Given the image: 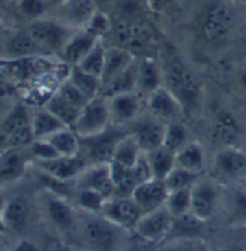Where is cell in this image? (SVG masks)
<instances>
[{
  "mask_svg": "<svg viewBox=\"0 0 246 251\" xmlns=\"http://www.w3.org/2000/svg\"><path fill=\"white\" fill-rule=\"evenodd\" d=\"M39 45L29 33H18L10 39L6 44V50L10 55L17 58H28L35 54Z\"/></svg>",
  "mask_w": 246,
  "mask_h": 251,
  "instance_id": "32",
  "label": "cell"
},
{
  "mask_svg": "<svg viewBox=\"0 0 246 251\" xmlns=\"http://www.w3.org/2000/svg\"><path fill=\"white\" fill-rule=\"evenodd\" d=\"M4 206V201H3V196H1V194H0V209H3Z\"/></svg>",
  "mask_w": 246,
  "mask_h": 251,
  "instance_id": "55",
  "label": "cell"
},
{
  "mask_svg": "<svg viewBox=\"0 0 246 251\" xmlns=\"http://www.w3.org/2000/svg\"><path fill=\"white\" fill-rule=\"evenodd\" d=\"M68 127L49 110H38L31 116V129L35 139H47L51 134Z\"/></svg>",
  "mask_w": 246,
  "mask_h": 251,
  "instance_id": "24",
  "label": "cell"
},
{
  "mask_svg": "<svg viewBox=\"0 0 246 251\" xmlns=\"http://www.w3.org/2000/svg\"><path fill=\"white\" fill-rule=\"evenodd\" d=\"M30 152L38 160H50L60 156L55 148L47 139H35L30 145Z\"/></svg>",
  "mask_w": 246,
  "mask_h": 251,
  "instance_id": "43",
  "label": "cell"
},
{
  "mask_svg": "<svg viewBox=\"0 0 246 251\" xmlns=\"http://www.w3.org/2000/svg\"><path fill=\"white\" fill-rule=\"evenodd\" d=\"M3 216L6 226L14 230H22L26 225V221L29 219V209L28 202L22 198H14L3 206Z\"/></svg>",
  "mask_w": 246,
  "mask_h": 251,
  "instance_id": "20",
  "label": "cell"
},
{
  "mask_svg": "<svg viewBox=\"0 0 246 251\" xmlns=\"http://www.w3.org/2000/svg\"><path fill=\"white\" fill-rule=\"evenodd\" d=\"M205 19L230 29L234 23V14L227 4L222 3V1H216L209 6Z\"/></svg>",
  "mask_w": 246,
  "mask_h": 251,
  "instance_id": "38",
  "label": "cell"
},
{
  "mask_svg": "<svg viewBox=\"0 0 246 251\" xmlns=\"http://www.w3.org/2000/svg\"><path fill=\"white\" fill-rule=\"evenodd\" d=\"M28 161L24 149H5L0 154V185L14 181L23 175Z\"/></svg>",
  "mask_w": 246,
  "mask_h": 251,
  "instance_id": "15",
  "label": "cell"
},
{
  "mask_svg": "<svg viewBox=\"0 0 246 251\" xmlns=\"http://www.w3.org/2000/svg\"><path fill=\"white\" fill-rule=\"evenodd\" d=\"M165 127L158 120H143L134 125L130 134L140 151L148 154L163 147Z\"/></svg>",
  "mask_w": 246,
  "mask_h": 251,
  "instance_id": "10",
  "label": "cell"
},
{
  "mask_svg": "<svg viewBox=\"0 0 246 251\" xmlns=\"http://www.w3.org/2000/svg\"><path fill=\"white\" fill-rule=\"evenodd\" d=\"M230 210L232 218L246 224V191L236 189L230 198Z\"/></svg>",
  "mask_w": 246,
  "mask_h": 251,
  "instance_id": "42",
  "label": "cell"
},
{
  "mask_svg": "<svg viewBox=\"0 0 246 251\" xmlns=\"http://www.w3.org/2000/svg\"><path fill=\"white\" fill-rule=\"evenodd\" d=\"M141 151L139 149L138 144L135 143L134 138L131 136V134L124 138L122 140V143L118 145L115 150V154L113 157V163L119 164V165L124 166L126 169H130L133 166H135V164L138 163L139 157H140ZM110 161V163H111Z\"/></svg>",
  "mask_w": 246,
  "mask_h": 251,
  "instance_id": "28",
  "label": "cell"
},
{
  "mask_svg": "<svg viewBox=\"0 0 246 251\" xmlns=\"http://www.w3.org/2000/svg\"><path fill=\"white\" fill-rule=\"evenodd\" d=\"M213 139L220 145L232 147L240 135V126L234 116L227 111L222 110L215 116L213 125Z\"/></svg>",
  "mask_w": 246,
  "mask_h": 251,
  "instance_id": "16",
  "label": "cell"
},
{
  "mask_svg": "<svg viewBox=\"0 0 246 251\" xmlns=\"http://www.w3.org/2000/svg\"><path fill=\"white\" fill-rule=\"evenodd\" d=\"M148 106L156 119L172 122L181 113V104L165 86L155 89L148 98Z\"/></svg>",
  "mask_w": 246,
  "mask_h": 251,
  "instance_id": "11",
  "label": "cell"
},
{
  "mask_svg": "<svg viewBox=\"0 0 246 251\" xmlns=\"http://www.w3.org/2000/svg\"><path fill=\"white\" fill-rule=\"evenodd\" d=\"M165 206L168 207L172 215L180 216L190 213L191 207V188L180 189V190L169 191Z\"/></svg>",
  "mask_w": 246,
  "mask_h": 251,
  "instance_id": "35",
  "label": "cell"
},
{
  "mask_svg": "<svg viewBox=\"0 0 246 251\" xmlns=\"http://www.w3.org/2000/svg\"><path fill=\"white\" fill-rule=\"evenodd\" d=\"M20 10L29 18H38L45 11V0H22Z\"/></svg>",
  "mask_w": 246,
  "mask_h": 251,
  "instance_id": "45",
  "label": "cell"
},
{
  "mask_svg": "<svg viewBox=\"0 0 246 251\" xmlns=\"http://www.w3.org/2000/svg\"><path fill=\"white\" fill-rule=\"evenodd\" d=\"M186 139H188V131H186L185 126L172 122L166 125L165 127L163 147L172 150V152H176L184 145H186Z\"/></svg>",
  "mask_w": 246,
  "mask_h": 251,
  "instance_id": "37",
  "label": "cell"
},
{
  "mask_svg": "<svg viewBox=\"0 0 246 251\" xmlns=\"http://www.w3.org/2000/svg\"><path fill=\"white\" fill-rule=\"evenodd\" d=\"M108 105L110 116L119 122H127L136 116L139 110V100L133 93H124L109 98Z\"/></svg>",
  "mask_w": 246,
  "mask_h": 251,
  "instance_id": "18",
  "label": "cell"
},
{
  "mask_svg": "<svg viewBox=\"0 0 246 251\" xmlns=\"http://www.w3.org/2000/svg\"><path fill=\"white\" fill-rule=\"evenodd\" d=\"M29 125H31V118L28 113V109L25 108L24 105L18 104L4 118L3 123L0 125V133L9 135L15 130L29 126Z\"/></svg>",
  "mask_w": 246,
  "mask_h": 251,
  "instance_id": "31",
  "label": "cell"
},
{
  "mask_svg": "<svg viewBox=\"0 0 246 251\" xmlns=\"http://www.w3.org/2000/svg\"><path fill=\"white\" fill-rule=\"evenodd\" d=\"M138 88V67L131 64L126 70L119 74L113 81L102 88V98L109 99L118 94L133 93L134 89Z\"/></svg>",
  "mask_w": 246,
  "mask_h": 251,
  "instance_id": "21",
  "label": "cell"
},
{
  "mask_svg": "<svg viewBox=\"0 0 246 251\" xmlns=\"http://www.w3.org/2000/svg\"><path fill=\"white\" fill-rule=\"evenodd\" d=\"M109 29V20L105 15L102 14H95L93 15L92 19L89 20L88 30L89 33H92L93 35L98 36L100 34H104Z\"/></svg>",
  "mask_w": 246,
  "mask_h": 251,
  "instance_id": "46",
  "label": "cell"
},
{
  "mask_svg": "<svg viewBox=\"0 0 246 251\" xmlns=\"http://www.w3.org/2000/svg\"><path fill=\"white\" fill-rule=\"evenodd\" d=\"M105 196L97 193L94 190H88V189H79L76 201L80 205L81 209L88 210V211H99L102 210V206L106 201Z\"/></svg>",
  "mask_w": 246,
  "mask_h": 251,
  "instance_id": "40",
  "label": "cell"
},
{
  "mask_svg": "<svg viewBox=\"0 0 246 251\" xmlns=\"http://www.w3.org/2000/svg\"><path fill=\"white\" fill-rule=\"evenodd\" d=\"M101 211L104 218L123 229H134L139 219L143 216L140 207L131 196H115L114 199L109 198Z\"/></svg>",
  "mask_w": 246,
  "mask_h": 251,
  "instance_id": "6",
  "label": "cell"
},
{
  "mask_svg": "<svg viewBox=\"0 0 246 251\" xmlns=\"http://www.w3.org/2000/svg\"><path fill=\"white\" fill-rule=\"evenodd\" d=\"M45 109L54 114L64 125H67L68 127H72V129L76 123V119L81 110L80 108H76L65 99H63L58 93L48 100Z\"/></svg>",
  "mask_w": 246,
  "mask_h": 251,
  "instance_id": "25",
  "label": "cell"
},
{
  "mask_svg": "<svg viewBox=\"0 0 246 251\" xmlns=\"http://www.w3.org/2000/svg\"><path fill=\"white\" fill-rule=\"evenodd\" d=\"M160 70L152 60H143L138 67V88L150 93L160 88Z\"/></svg>",
  "mask_w": 246,
  "mask_h": 251,
  "instance_id": "29",
  "label": "cell"
},
{
  "mask_svg": "<svg viewBox=\"0 0 246 251\" xmlns=\"http://www.w3.org/2000/svg\"><path fill=\"white\" fill-rule=\"evenodd\" d=\"M6 149L5 145V135L3 133H0V154Z\"/></svg>",
  "mask_w": 246,
  "mask_h": 251,
  "instance_id": "51",
  "label": "cell"
},
{
  "mask_svg": "<svg viewBox=\"0 0 246 251\" xmlns=\"http://www.w3.org/2000/svg\"><path fill=\"white\" fill-rule=\"evenodd\" d=\"M215 166L221 175L239 177L246 175V155L232 148L221 150L215 157Z\"/></svg>",
  "mask_w": 246,
  "mask_h": 251,
  "instance_id": "17",
  "label": "cell"
},
{
  "mask_svg": "<svg viewBox=\"0 0 246 251\" xmlns=\"http://www.w3.org/2000/svg\"><path fill=\"white\" fill-rule=\"evenodd\" d=\"M130 251H150V249L147 245H136L130 249Z\"/></svg>",
  "mask_w": 246,
  "mask_h": 251,
  "instance_id": "52",
  "label": "cell"
},
{
  "mask_svg": "<svg viewBox=\"0 0 246 251\" xmlns=\"http://www.w3.org/2000/svg\"><path fill=\"white\" fill-rule=\"evenodd\" d=\"M148 161H149L150 170H151L152 177L159 180H164L170 171L176 166L175 164V152L172 150L161 147L147 154Z\"/></svg>",
  "mask_w": 246,
  "mask_h": 251,
  "instance_id": "22",
  "label": "cell"
},
{
  "mask_svg": "<svg viewBox=\"0 0 246 251\" xmlns=\"http://www.w3.org/2000/svg\"><path fill=\"white\" fill-rule=\"evenodd\" d=\"M15 93L14 88L11 86L10 83L8 81L3 80V79H0V99L1 98H6V97H10Z\"/></svg>",
  "mask_w": 246,
  "mask_h": 251,
  "instance_id": "47",
  "label": "cell"
},
{
  "mask_svg": "<svg viewBox=\"0 0 246 251\" xmlns=\"http://www.w3.org/2000/svg\"><path fill=\"white\" fill-rule=\"evenodd\" d=\"M216 190L208 182L197 181L191 186L190 213L202 221L211 218L215 209Z\"/></svg>",
  "mask_w": 246,
  "mask_h": 251,
  "instance_id": "13",
  "label": "cell"
},
{
  "mask_svg": "<svg viewBox=\"0 0 246 251\" xmlns=\"http://www.w3.org/2000/svg\"><path fill=\"white\" fill-rule=\"evenodd\" d=\"M34 140H35V136H34L31 125L18 129L9 135H5L6 149H25L30 147Z\"/></svg>",
  "mask_w": 246,
  "mask_h": 251,
  "instance_id": "39",
  "label": "cell"
},
{
  "mask_svg": "<svg viewBox=\"0 0 246 251\" xmlns=\"http://www.w3.org/2000/svg\"><path fill=\"white\" fill-rule=\"evenodd\" d=\"M79 176L77 188L94 190L105 196L106 199L114 195V182L111 179L109 164H94L90 168H85Z\"/></svg>",
  "mask_w": 246,
  "mask_h": 251,
  "instance_id": "9",
  "label": "cell"
},
{
  "mask_svg": "<svg viewBox=\"0 0 246 251\" xmlns=\"http://www.w3.org/2000/svg\"><path fill=\"white\" fill-rule=\"evenodd\" d=\"M239 1H241V3H244V4H246V0H239Z\"/></svg>",
  "mask_w": 246,
  "mask_h": 251,
  "instance_id": "57",
  "label": "cell"
},
{
  "mask_svg": "<svg viewBox=\"0 0 246 251\" xmlns=\"http://www.w3.org/2000/svg\"><path fill=\"white\" fill-rule=\"evenodd\" d=\"M202 225H204V221L197 219L193 213L175 216L169 235L180 237V239L197 237L201 234Z\"/></svg>",
  "mask_w": 246,
  "mask_h": 251,
  "instance_id": "27",
  "label": "cell"
},
{
  "mask_svg": "<svg viewBox=\"0 0 246 251\" xmlns=\"http://www.w3.org/2000/svg\"><path fill=\"white\" fill-rule=\"evenodd\" d=\"M130 133L122 129H105L102 133L90 138H80V147L84 145L86 157L94 164H109L113 160L115 150L122 140Z\"/></svg>",
  "mask_w": 246,
  "mask_h": 251,
  "instance_id": "3",
  "label": "cell"
},
{
  "mask_svg": "<svg viewBox=\"0 0 246 251\" xmlns=\"http://www.w3.org/2000/svg\"><path fill=\"white\" fill-rule=\"evenodd\" d=\"M170 1H172V0H151V4L152 8H155L156 10H161V9L165 8Z\"/></svg>",
  "mask_w": 246,
  "mask_h": 251,
  "instance_id": "49",
  "label": "cell"
},
{
  "mask_svg": "<svg viewBox=\"0 0 246 251\" xmlns=\"http://www.w3.org/2000/svg\"><path fill=\"white\" fill-rule=\"evenodd\" d=\"M0 30H1V28H0Z\"/></svg>",
  "mask_w": 246,
  "mask_h": 251,
  "instance_id": "58",
  "label": "cell"
},
{
  "mask_svg": "<svg viewBox=\"0 0 246 251\" xmlns=\"http://www.w3.org/2000/svg\"><path fill=\"white\" fill-rule=\"evenodd\" d=\"M119 229L108 219H90L84 225V240L92 251H114L119 244Z\"/></svg>",
  "mask_w": 246,
  "mask_h": 251,
  "instance_id": "4",
  "label": "cell"
},
{
  "mask_svg": "<svg viewBox=\"0 0 246 251\" xmlns=\"http://www.w3.org/2000/svg\"><path fill=\"white\" fill-rule=\"evenodd\" d=\"M48 214L50 220L60 227H69L74 223L73 210L65 201L58 198H51L48 201Z\"/></svg>",
  "mask_w": 246,
  "mask_h": 251,
  "instance_id": "33",
  "label": "cell"
},
{
  "mask_svg": "<svg viewBox=\"0 0 246 251\" xmlns=\"http://www.w3.org/2000/svg\"><path fill=\"white\" fill-rule=\"evenodd\" d=\"M38 166L45 174L59 180H68L77 176L86 168L85 159L80 155L75 156H58L50 160H39Z\"/></svg>",
  "mask_w": 246,
  "mask_h": 251,
  "instance_id": "12",
  "label": "cell"
},
{
  "mask_svg": "<svg viewBox=\"0 0 246 251\" xmlns=\"http://www.w3.org/2000/svg\"><path fill=\"white\" fill-rule=\"evenodd\" d=\"M229 31V28L210 22V20L205 19L204 24H202V35H204L205 40L211 44H219V43L224 42Z\"/></svg>",
  "mask_w": 246,
  "mask_h": 251,
  "instance_id": "41",
  "label": "cell"
},
{
  "mask_svg": "<svg viewBox=\"0 0 246 251\" xmlns=\"http://www.w3.org/2000/svg\"><path fill=\"white\" fill-rule=\"evenodd\" d=\"M70 81L80 90L81 94H83L88 100L97 98L98 91L101 88L99 77L83 72V70H81L80 68H77L76 65H75L72 74H70Z\"/></svg>",
  "mask_w": 246,
  "mask_h": 251,
  "instance_id": "30",
  "label": "cell"
},
{
  "mask_svg": "<svg viewBox=\"0 0 246 251\" xmlns=\"http://www.w3.org/2000/svg\"><path fill=\"white\" fill-rule=\"evenodd\" d=\"M172 221H174V216L164 205L154 211L143 214V216L139 219L134 226V230L143 241L156 243L159 240H163L164 237L169 236Z\"/></svg>",
  "mask_w": 246,
  "mask_h": 251,
  "instance_id": "5",
  "label": "cell"
},
{
  "mask_svg": "<svg viewBox=\"0 0 246 251\" xmlns=\"http://www.w3.org/2000/svg\"><path fill=\"white\" fill-rule=\"evenodd\" d=\"M133 64V55L129 50L124 48H109L105 49V59L102 68L100 84L101 89L113 81L119 74L130 67Z\"/></svg>",
  "mask_w": 246,
  "mask_h": 251,
  "instance_id": "14",
  "label": "cell"
},
{
  "mask_svg": "<svg viewBox=\"0 0 246 251\" xmlns=\"http://www.w3.org/2000/svg\"><path fill=\"white\" fill-rule=\"evenodd\" d=\"M6 229H8V226H6L5 221H4L3 216L0 215V234H1V232H4V231H5Z\"/></svg>",
  "mask_w": 246,
  "mask_h": 251,
  "instance_id": "53",
  "label": "cell"
},
{
  "mask_svg": "<svg viewBox=\"0 0 246 251\" xmlns=\"http://www.w3.org/2000/svg\"><path fill=\"white\" fill-rule=\"evenodd\" d=\"M109 118L110 111L108 100L102 97H97L89 100L81 108L73 130L79 138H90L98 135L108 129Z\"/></svg>",
  "mask_w": 246,
  "mask_h": 251,
  "instance_id": "2",
  "label": "cell"
},
{
  "mask_svg": "<svg viewBox=\"0 0 246 251\" xmlns=\"http://www.w3.org/2000/svg\"><path fill=\"white\" fill-rule=\"evenodd\" d=\"M197 177H199V174H197V173L175 166L170 171L169 175L164 179V182H165L168 190L174 191L180 190V189L191 188L197 181Z\"/></svg>",
  "mask_w": 246,
  "mask_h": 251,
  "instance_id": "36",
  "label": "cell"
},
{
  "mask_svg": "<svg viewBox=\"0 0 246 251\" xmlns=\"http://www.w3.org/2000/svg\"><path fill=\"white\" fill-rule=\"evenodd\" d=\"M29 34L40 48L59 49L69 42V33L63 25L50 20H38L29 28Z\"/></svg>",
  "mask_w": 246,
  "mask_h": 251,
  "instance_id": "8",
  "label": "cell"
},
{
  "mask_svg": "<svg viewBox=\"0 0 246 251\" xmlns=\"http://www.w3.org/2000/svg\"><path fill=\"white\" fill-rule=\"evenodd\" d=\"M49 141L60 156H75L79 155L80 150V140L79 136L72 127H64L56 133L48 136Z\"/></svg>",
  "mask_w": 246,
  "mask_h": 251,
  "instance_id": "23",
  "label": "cell"
},
{
  "mask_svg": "<svg viewBox=\"0 0 246 251\" xmlns=\"http://www.w3.org/2000/svg\"><path fill=\"white\" fill-rule=\"evenodd\" d=\"M53 3H61V1H64V0H51Z\"/></svg>",
  "mask_w": 246,
  "mask_h": 251,
  "instance_id": "56",
  "label": "cell"
},
{
  "mask_svg": "<svg viewBox=\"0 0 246 251\" xmlns=\"http://www.w3.org/2000/svg\"><path fill=\"white\" fill-rule=\"evenodd\" d=\"M104 59H105V48L100 43H97L95 47L85 55V58L77 64L76 67L80 68L83 72L98 76L100 79L104 68Z\"/></svg>",
  "mask_w": 246,
  "mask_h": 251,
  "instance_id": "34",
  "label": "cell"
},
{
  "mask_svg": "<svg viewBox=\"0 0 246 251\" xmlns=\"http://www.w3.org/2000/svg\"><path fill=\"white\" fill-rule=\"evenodd\" d=\"M58 94L60 95L63 99L67 100L68 102L73 104L76 108H83L84 105L89 101L85 97L80 93V90L74 85L70 80H68L67 83L63 84L59 89Z\"/></svg>",
  "mask_w": 246,
  "mask_h": 251,
  "instance_id": "44",
  "label": "cell"
},
{
  "mask_svg": "<svg viewBox=\"0 0 246 251\" xmlns=\"http://www.w3.org/2000/svg\"><path fill=\"white\" fill-rule=\"evenodd\" d=\"M97 38L98 36L93 35L89 31L75 35L64 47V58L69 63L77 65L85 58L86 54L95 47V44L98 43Z\"/></svg>",
  "mask_w": 246,
  "mask_h": 251,
  "instance_id": "19",
  "label": "cell"
},
{
  "mask_svg": "<svg viewBox=\"0 0 246 251\" xmlns=\"http://www.w3.org/2000/svg\"><path fill=\"white\" fill-rule=\"evenodd\" d=\"M239 84H240L241 89L244 91H246V67L239 74Z\"/></svg>",
  "mask_w": 246,
  "mask_h": 251,
  "instance_id": "50",
  "label": "cell"
},
{
  "mask_svg": "<svg viewBox=\"0 0 246 251\" xmlns=\"http://www.w3.org/2000/svg\"><path fill=\"white\" fill-rule=\"evenodd\" d=\"M175 164L177 168L185 169L199 174L204 165V154L197 144H186L175 152Z\"/></svg>",
  "mask_w": 246,
  "mask_h": 251,
  "instance_id": "26",
  "label": "cell"
},
{
  "mask_svg": "<svg viewBox=\"0 0 246 251\" xmlns=\"http://www.w3.org/2000/svg\"><path fill=\"white\" fill-rule=\"evenodd\" d=\"M165 88L172 91L183 108L184 105H191L197 101L200 93L197 76L179 61H170L168 64L165 69Z\"/></svg>",
  "mask_w": 246,
  "mask_h": 251,
  "instance_id": "1",
  "label": "cell"
},
{
  "mask_svg": "<svg viewBox=\"0 0 246 251\" xmlns=\"http://www.w3.org/2000/svg\"><path fill=\"white\" fill-rule=\"evenodd\" d=\"M169 195V190L166 188L164 180L151 179L147 180L134 189L131 198L140 207L141 213L147 214L150 211L164 206Z\"/></svg>",
  "mask_w": 246,
  "mask_h": 251,
  "instance_id": "7",
  "label": "cell"
},
{
  "mask_svg": "<svg viewBox=\"0 0 246 251\" xmlns=\"http://www.w3.org/2000/svg\"><path fill=\"white\" fill-rule=\"evenodd\" d=\"M221 251H243L240 248H238V246H229V248H225L224 250Z\"/></svg>",
  "mask_w": 246,
  "mask_h": 251,
  "instance_id": "54",
  "label": "cell"
},
{
  "mask_svg": "<svg viewBox=\"0 0 246 251\" xmlns=\"http://www.w3.org/2000/svg\"><path fill=\"white\" fill-rule=\"evenodd\" d=\"M14 251H36V250H35V246H34L31 243H29V241H22V243L15 248Z\"/></svg>",
  "mask_w": 246,
  "mask_h": 251,
  "instance_id": "48",
  "label": "cell"
}]
</instances>
